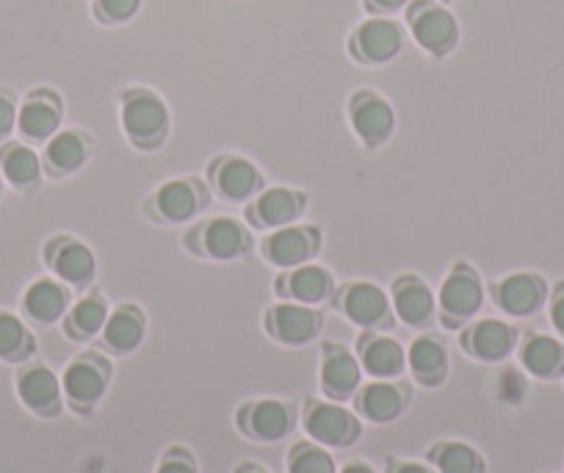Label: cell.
<instances>
[{"instance_id":"obj_37","label":"cell","mask_w":564,"mask_h":473,"mask_svg":"<svg viewBox=\"0 0 564 473\" xmlns=\"http://www.w3.org/2000/svg\"><path fill=\"white\" fill-rule=\"evenodd\" d=\"M14 119H18L14 103L0 95V136H9V130L14 128Z\"/></svg>"},{"instance_id":"obj_18","label":"cell","mask_w":564,"mask_h":473,"mask_svg":"<svg viewBox=\"0 0 564 473\" xmlns=\"http://www.w3.org/2000/svg\"><path fill=\"white\" fill-rule=\"evenodd\" d=\"M404 407V394L390 383H373L362 390L360 410L366 412L371 421H393Z\"/></svg>"},{"instance_id":"obj_31","label":"cell","mask_w":564,"mask_h":473,"mask_svg":"<svg viewBox=\"0 0 564 473\" xmlns=\"http://www.w3.org/2000/svg\"><path fill=\"white\" fill-rule=\"evenodd\" d=\"M435 462L441 473H485V462L470 445L448 443L435 451Z\"/></svg>"},{"instance_id":"obj_9","label":"cell","mask_w":564,"mask_h":473,"mask_svg":"<svg viewBox=\"0 0 564 473\" xmlns=\"http://www.w3.org/2000/svg\"><path fill=\"white\" fill-rule=\"evenodd\" d=\"M274 335L282 341V344H291V346H300L307 344V341L316 335L318 322H316V313L302 304H280L274 310Z\"/></svg>"},{"instance_id":"obj_5","label":"cell","mask_w":564,"mask_h":473,"mask_svg":"<svg viewBox=\"0 0 564 473\" xmlns=\"http://www.w3.org/2000/svg\"><path fill=\"white\" fill-rule=\"evenodd\" d=\"M18 394L25 407L42 416H53L58 410V399H62V385H58L56 374L45 366H34L29 372L20 374Z\"/></svg>"},{"instance_id":"obj_43","label":"cell","mask_w":564,"mask_h":473,"mask_svg":"<svg viewBox=\"0 0 564 473\" xmlns=\"http://www.w3.org/2000/svg\"><path fill=\"white\" fill-rule=\"evenodd\" d=\"M252 473H265V471H252Z\"/></svg>"},{"instance_id":"obj_22","label":"cell","mask_w":564,"mask_h":473,"mask_svg":"<svg viewBox=\"0 0 564 473\" xmlns=\"http://www.w3.org/2000/svg\"><path fill=\"white\" fill-rule=\"evenodd\" d=\"M410 366L426 385H435L446 372V350L432 338H417L410 350Z\"/></svg>"},{"instance_id":"obj_32","label":"cell","mask_w":564,"mask_h":473,"mask_svg":"<svg viewBox=\"0 0 564 473\" xmlns=\"http://www.w3.org/2000/svg\"><path fill=\"white\" fill-rule=\"evenodd\" d=\"M31 352V335L18 315L0 313V357L3 361H20Z\"/></svg>"},{"instance_id":"obj_20","label":"cell","mask_w":564,"mask_h":473,"mask_svg":"<svg viewBox=\"0 0 564 473\" xmlns=\"http://www.w3.org/2000/svg\"><path fill=\"white\" fill-rule=\"evenodd\" d=\"M322 379H324V388L329 390L333 396H349L351 390L357 388L360 383V366L351 355L346 352H335L324 361L322 368Z\"/></svg>"},{"instance_id":"obj_14","label":"cell","mask_w":564,"mask_h":473,"mask_svg":"<svg viewBox=\"0 0 564 473\" xmlns=\"http://www.w3.org/2000/svg\"><path fill=\"white\" fill-rule=\"evenodd\" d=\"M64 390L75 405H91L106 390V374L97 363L78 361L64 372Z\"/></svg>"},{"instance_id":"obj_25","label":"cell","mask_w":564,"mask_h":473,"mask_svg":"<svg viewBox=\"0 0 564 473\" xmlns=\"http://www.w3.org/2000/svg\"><path fill=\"white\" fill-rule=\"evenodd\" d=\"M302 208V200L289 189H271L260 197L258 214L265 225H289Z\"/></svg>"},{"instance_id":"obj_36","label":"cell","mask_w":564,"mask_h":473,"mask_svg":"<svg viewBox=\"0 0 564 473\" xmlns=\"http://www.w3.org/2000/svg\"><path fill=\"white\" fill-rule=\"evenodd\" d=\"M139 9V0H97V14L106 23H122L130 20Z\"/></svg>"},{"instance_id":"obj_27","label":"cell","mask_w":564,"mask_h":473,"mask_svg":"<svg viewBox=\"0 0 564 473\" xmlns=\"http://www.w3.org/2000/svg\"><path fill=\"white\" fill-rule=\"evenodd\" d=\"M243 247V233L236 222L230 219H216L208 225L205 233V249H208L214 258H232V255L241 252Z\"/></svg>"},{"instance_id":"obj_28","label":"cell","mask_w":564,"mask_h":473,"mask_svg":"<svg viewBox=\"0 0 564 473\" xmlns=\"http://www.w3.org/2000/svg\"><path fill=\"white\" fill-rule=\"evenodd\" d=\"M3 172L14 186H31L40 178V158L29 147L14 144L3 152Z\"/></svg>"},{"instance_id":"obj_17","label":"cell","mask_w":564,"mask_h":473,"mask_svg":"<svg viewBox=\"0 0 564 473\" xmlns=\"http://www.w3.org/2000/svg\"><path fill=\"white\" fill-rule=\"evenodd\" d=\"M291 429L289 407L280 401H260L249 410V432L260 440H280Z\"/></svg>"},{"instance_id":"obj_34","label":"cell","mask_w":564,"mask_h":473,"mask_svg":"<svg viewBox=\"0 0 564 473\" xmlns=\"http://www.w3.org/2000/svg\"><path fill=\"white\" fill-rule=\"evenodd\" d=\"M106 327V304L100 299H84L73 308L69 315V330L75 335H95Z\"/></svg>"},{"instance_id":"obj_39","label":"cell","mask_w":564,"mask_h":473,"mask_svg":"<svg viewBox=\"0 0 564 473\" xmlns=\"http://www.w3.org/2000/svg\"><path fill=\"white\" fill-rule=\"evenodd\" d=\"M551 322L556 327V333L564 338V293H558L551 304Z\"/></svg>"},{"instance_id":"obj_15","label":"cell","mask_w":564,"mask_h":473,"mask_svg":"<svg viewBox=\"0 0 564 473\" xmlns=\"http://www.w3.org/2000/svg\"><path fill=\"white\" fill-rule=\"evenodd\" d=\"M395 310H399L401 322L423 324L435 310V299L423 282L401 280L395 288Z\"/></svg>"},{"instance_id":"obj_26","label":"cell","mask_w":564,"mask_h":473,"mask_svg":"<svg viewBox=\"0 0 564 473\" xmlns=\"http://www.w3.org/2000/svg\"><path fill=\"white\" fill-rule=\"evenodd\" d=\"M159 208L166 219L186 222L188 216H194V211L199 208L197 192L183 181L166 183V186L159 192Z\"/></svg>"},{"instance_id":"obj_3","label":"cell","mask_w":564,"mask_h":473,"mask_svg":"<svg viewBox=\"0 0 564 473\" xmlns=\"http://www.w3.org/2000/svg\"><path fill=\"white\" fill-rule=\"evenodd\" d=\"M305 427L307 434L324 445H346L360 432L357 418L338 405H316L307 412Z\"/></svg>"},{"instance_id":"obj_41","label":"cell","mask_w":564,"mask_h":473,"mask_svg":"<svg viewBox=\"0 0 564 473\" xmlns=\"http://www.w3.org/2000/svg\"><path fill=\"white\" fill-rule=\"evenodd\" d=\"M393 473H430V471H426V467H421V465H399Z\"/></svg>"},{"instance_id":"obj_1","label":"cell","mask_w":564,"mask_h":473,"mask_svg":"<svg viewBox=\"0 0 564 473\" xmlns=\"http://www.w3.org/2000/svg\"><path fill=\"white\" fill-rule=\"evenodd\" d=\"M122 125L135 144H155L166 130V106L150 92H135L124 103Z\"/></svg>"},{"instance_id":"obj_4","label":"cell","mask_w":564,"mask_h":473,"mask_svg":"<svg viewBox=\"0 0 564 473\" xmlns=\"http://www.w3.org/2000/svg\"><path fill=\"white\" fill-rule=\"evenodd\" d=\"M401 29L390 20H368L355 34V53L362 62H390L401 51Z\"/></svg>"},{"instance_id":"obj_2","label":"cell","mask_w":564,"mask_h":473,"mask_svg":"<svg viewBox=\"0 0 564 473\" xmlns=\"http://www.w3.org/2000/svg\"><path fill=\"white\" fill-rule=\"evenodd\" d=\"M410 23L417 45H421L423 51L435 53V56L452 51L454 42H457V23H454L452 14L441 7L421 3L417 9H412Z\"/></svg>"},{"instance_id":"obj_7","label":"cell","mask_w":564,"mask_h":473,"mask_svg":"<svg viewBox=\"0 0 564 473\" xmlns=\"http://www.w3.org/2000/svg\"><path fill=\"white\" fill-rule=\"evenodd\" d=\"M393 108L377 95H360L351 108V125H355L357 133L366 141H382L388 139L390 130H393Z\"/></svg>"},{"instance_id":"obj_8","label":"cell","mask_w":564,"mask_h":473,"mask_svg":"<svg viewBox=\"0 0 564 473\" xmlns=\"http://www.w3.org/2000/svg\"><path fill=\"white\" fill-rule=\"evenodd\" d=\"M525 372L540 379H553L564 374V346L547 335H531L520 352Z\"/></svg>"},{"instance_id":"obj_38","label":"cell","mask_w":564,"mask_h":473,"mask_svg":"<svg viewBox=\"0 0 564 473\" xmlns=\"http://www.w3.org/2000/svg\"><path fill=\"white\" fill-rule=\"evenodd\" d=\"M159 473H197V471H194V465L186 460V456H170V460L161 462Z\"/></svg>"},{"instance_id":"obj_21","label":"cell","mask_w":564,"mask_h":473,"mask_svg":"<svg viewBox=\"0 0 564 473\" xmlns=\"http://www.w3.org/2000/svg\"><path fill=\"white\" fill-rule=\"evenodd\" d=\"M141 335H144V324H141V315L133 308L117 310L106 322V344L117 352L135 350Z\"/></svg>"},{"instance_id":"obj_6","label":"cell","mask_w":564,"mask_h":473,"mask_svg":"<svg viewBox=\"0 0 564 473\" xmlns=\"http://www.w3.org/2000/svg\"><path fill=\"white\" fill-rule=\"evenodd\" d=\"M545 302V282L536 275H512L498 286V304L509 315H531Z\"/></svg>"},{"instance_id":"obj_19","label":"cell","mask_w":564,"mask_h":473,"mask_svg":"<svg viewBox=\"0 0 564 473\" xmlns=\"http://www.w3.org/2000/svg\"><path fill=\"white\" fill-rule=\"evenodd\" d=\"M18 122L29 139H47L58 128V106L51 97H31L20 111Z\"/></svg>"},{"instance_id":"obj_40","label":"cell","mask_w":564,"mask_h":473,"mask_svg":"<svg viewBox=\"0 0 564 473\" xmlns=\"http://www.w3.org/2000/svg\"><path fill=\"white\" fill-rule=\"evenodd\" d=\"M373 9H379V12H395V9H401L406 3V0H368Z\"/></svg>"},{"instance_id":"obj_33","label":"cell","mask_w":564,"mask_h":473,"mask_svg":"<svg viewBox=\"0 0 564 473\" xmlns=\"http://www.w3.org/2000/svg\"><path fill=\"white\" fill-rule=\"evenodd\" d=\"M291 293L305 304L322 302L329 293L327 271L316 269V266H305V269L294 271V277H291Z\"/></svg>"},{"instance_id":"obj_12","label":"cell","mask_w":564,"mask_h":473,"mask_svg":"<svg viewBox=\"0 0 564 473\" xmlns=\"http://www.w3.org/2000/svg\"><path fill=\"white\" fill-rule=\"evenodd\" d=\"M441 304L446 313L452 315H470L479 310L481 304V286L470 271H454L446 282H443V291H441Z\"/></svg>"},{"instance_id":"obj_42","label":"cell","mask_w":564,"mask_h":473,"mask_svg":"<svg viewBox=\"0 0 564 473\" xmlns=\"http://www.w3.org/2000/svg\"><path fill=\"white\" fill-rule=\"evenodd\" d=\"M344 473H373V471L368 465H362V462H355V465H346Z\"/></svg>"},{"instance_id":"obj_24","label":"cell","mask_w":564,"mask_h":473,"mask_svg":"<svg viewBox=\"0 0 564 473\" xmlns=\"http://www.w3.org/2000/svg\"><path fill=\"white\" fill-rule=\"evenodd\" d=\"M258 183H260L258 170H254L249 161H241V158H236V161H227L219 172V189L230 200L249 197V194L258 189Z\"/></svg>"},{"instance_id":"obj_16","label":"cell","mask_w":564,"mask_h":473,"mask_svg":"<svg viewBox=\"0 0 564 473\" xmlns=\"http://www.w3.org/2000/svg\"><path fill=\"white\" fill-rule=\"evenodd\" d=\"M64 308H67V291L53 280L34 282L25 293V310H29V315H34L36 322H56Z\"/></svg>"},{"instance_id":"obj_23","label":"cell","mask_w":564,"mask_h":473,"mask_svg":"<svg viewBox=\"0 0 564 473\" xmlns=\"http://www.w3.org/2000/svg\"><path fill=\"white\" fill-rule=\"evenodd\" d=\"M362 363L373 377H393L404 368V352L395 341L377 338L362 350Z\"/></svg>"},{"instance_id":"obj_10","label":"cell","mask_w":564,"mask_h":473,"mask_svg":"<svg viewBox=\"0 0 564 473\" xmlns=\"http://www.w3.org/2000/svg\"><path fill=\"white\" fill-rule=\"evenodd\" d=\"M346 315L351 322L360 324V327H373L384 319L388 313V297L379 291L377 286H368V282H357L346 291Z\"/></svg>"},{"instance_id":"obj_29","label":"cell","mask_w":564,"mask_h":473,"mask_svg":"<svg viewBox=\"0 0 564 473\" xmlns=\"http://www.w3.org/2000/svg\"><path fill=\"white\" fill-rule=\"evenodd\" d=\"M56 271L67 282H75V286H78V282H86L95 275V258H91V252L84 244H67V247L58 252Z\"/></svg>"},{"instance_id":"obj_13","label":"cell","mask_w":564,"mask_h":473,"mask_svg":"<svg viewBox=\"0 0 564 473\" xmlns=\"http://www.w3.org/2000/svg\"><path fill=\"white\" fill-rule=\"evenodd\" d=\"M265 252L276 266H296L316 252V236L311 230L289 227V230H280L269 238Z\"/></svg>"},{"instance_id":"obj_11","label":"cell","mask_w":564,"mask_h":473,"mask_svg":"<svg viewBox=\"0 0 564 473\" xmlns=\"http://www.w3.org/2000/svg\"><path fill=\"white\" fill-rule=\"evenodd\" d=\"M468 346L481 361H501L512 352L514 330L509 324L496 322V319H487V322H479L470 330Z\"/></svg>"},{"instance_id":"obj_30","label":"cell","mask_w":564,"mask_h":473,"mask_svg":"<svg viewBox=\"0 0 564 473\" xmlns=\"http://www.w3.org/2000/svg\"><path fill=\"white\" fill-rule=\"evenodd\" d=\"M86 147L80 141V136L75 133H58L56 139L47 144V161H51L53 170L58 172H73L84 164Z\"/></svg>"},{"instance_id":"obj_35","label":"cell","mask_w":564,"mask_h":473,"mask_svg":"<svg viewBox=\"0 0 564 473\" xmlns=\"http://www.w3.org/2000/svg\"><path fill=\"white\" fill-rule=\"evenodd\" d=\"M289 473H335V462L327 451L316 449V445H300L291 454Z\"/></svg>"}]
</instances>
